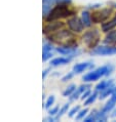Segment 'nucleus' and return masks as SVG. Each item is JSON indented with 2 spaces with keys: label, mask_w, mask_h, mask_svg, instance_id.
Segmentation results:
<instances>
[{
  "label": "nucleus",
  "mask_w": 116,
  "mask_h": 122,
  "mask_svg": "<svg viewBox=\"0 0 116 122\" xmlns=\"http://www.w3.org/2000/svg\"><path fill=\"white\" fill-rule=\"evenodd\" d=\"M57 3V0H43L42 1V11H43V16L46 18L48 13L53 9V6Z\"/></svg>",
  "instance_id": "obj_10"
},
{
  "label": "nucleus",
  "mask_w": 116,
  "mask_h": 122,
  "mask_svg": "<svg viewBox=\"0 0 116 122\" xmlns=\"http://www.w3.org/2000/svg\"><path fill=\"white\" fill-rule=\"evenodd\" d=\"M104 42L109 45H116V30H113V31L111 30L110 32H107Z\"/></svg>",
  "instance_id": "obj_12"
},
{
  "label": "nucleus",
  "mask_w": 116,
  "mask_h": 122,
  "mask_svg": "<svg viewBox=\"0 0 116 122\" xmlns=\"http://www.w3.org/2000/svg\"><path fill=\"white\" fill-rule=\"evenodd\" d=\"M115 105H116V100H114L113 97H110V100H109L107 103H106V105L103 107V109H102L101 111L104 112V113H109V112H111L112 110L115 108Z\"/></svg>",
  "instance_id": "obj_16"
},
{
  "label": "nucleus",
  "mask_w": 116,
  "mask_h": 122,
  "mask_svg": "<svg viewBox=\"0 0 116 122\" xmlns=\"http://www.w3.org/2000/svg\"><path fill=\"white\" fill-rule=\"evenodd\" d=\"M113 80H102L101 82H99L97 85H95V91H98V92H100L103 89H105L106 87H108L109 85H111V84H113Z\"/></svg>",
  "instance_id": "obj_17"
},
{
  "label": "nucleus",
  "mask_w": 116,
  "mask_h": 122,
  "mask_svg": "<svg viewBox=\"0 0 116 122\" xmlns=\"http://www.w3.org/2000/svg\"><path fill=\"white\" fill-rule=\"evenodd\" d=\"M49 70H50V69H45V70L43 71V73H42V78H43V79H45V77H46L47 74H48Z\"/></svg>",
  "instance_id": "obj_32"
},
{
  "label": "nucleus",
  "mask_w": 116,
  "mask_h": 122,
  "mask_svg": "<svg viewBox=\"0 0 116 122\" xmlns=\"http://www.w3.org/2000/svg\"><path fill=\"white\" fill-rule=\"evenodd\" d=\"M59 113V107H54L52 109H48V114L50 116H56V115Z\"/></svg>",
  "instance_id": "obj_29"
},
{
  "label": "nucleus",
  "mask_w": 116,
  "mask_h": 122,
  "mask_svg": "<svg viewBox=\"0 0 116 122\" xmlns=\"http://www.w3.org/2000/svg\"><path fill=\"white\" fill-rule=\"evenodd\" d=\"M97 97H99V94H98V91H95L93 94H90V97H87L84 102V106H90L93 103H95V101L97 100Z\"/></svg>",
  "instance_id": "obj_19"
},
{
  "label": "nucleus",
  "mask_w": 116,
  "mask_h": 122,
  "mask_svg": "<svg viewBox=\"0 0 116 122\" xmlns=\"http://www.w3.org/2000/svg\"><path fill=\"white\" fill-rule=\"evenodd\" d=\"M74 39V35L71 33V31H68V30H59V31L52 33L49 35V40H53L57 43H61L62 45L77 47V44Z\"/></svg>",
  "instance_id": "obj_1"
},
{
  "label": "nucleus",
  "mask_w": 116,
  "mask_h": 122,
  "mask_svg": "<svg viewBox=\"0 0 116 122\" xmlns=\"http://www.w3.org/2000/svg\"><path fill=\"white\" fill-rule=\"evenodd\" d=\"M72 60V57L70 56H61V57H56V59H53L50 61V66L52 67H58V66H62V65H66L70 62V61Z\"/></svg>",
  "instance_id": "obj_11"
},
{
  "label": "nucleus",
  "mask_w": 116,
  "mask_h": 122,
  "mask_svg": "<svg viewBox=\"0 0 116 122\" xmlns=\"http://www.w3.org/2000/svg\"><path fill=\"white\" fill-rule=\"evenodd\" d=\"M53 103H54V97L53 96H50V97H48V99L46 100V102H45V105H44V107H45V109H50V107L53 105Z\"/></svg>",
  "instance_id": "obj_21"
},
{
  "label": "nucleus",
  "mask_w": 116,
  "mask_h": 122,
  "mask_svg": "<svg viewBox=\"0 0 116 122\" xmlns=\"http://www.w3.org/2000/svg\"><path fill=\"white\" fill-rule=\"evenodd\" d=\"M97 114H98V112L97 111H94V113L93 114H90L88 117L86 118H84V121L85 122H90V121H95V119H97Z\"/></svg>",
  "instance_id": "obj_24"
},
{
  "label": "nucleus",
  "mask_w": 116,
  "mask_h": 122,
  "mask_svg": "<svg viewBox=\"0 0 116 122\" xmlns=\"http://www.w3.org/2000/svg\"><path fill=\"white\" fill-rule=\"evenodd\" d=\"M80 96H81V92H80V91L78 90V89H76V90H75L74 92L70 96V102H74V101H76V100H77Z\"/></svg>",
  "instance_id": "obj_23"
},
{
  "label": "nucleus",
  "mask_w": 116,
  "mask_h": 122,
  "mask_svg": "<svg viewBox=\"0 0 116 122\" xmlns=\"http://www.w3.org/2000/svg\"><path fill=\"white\" fill-rule=\"evenodd\" d=\"M90 94H91V91H90V89H86V90H85L84 92H82V94L80 96V99H81V100H86L87 97L90 96Z\"/></svg>",
  "instance_id": "obj_30"
},
{
  "label": "nucleus",
  "mask_w": 116,
  "mask_h": 122,
  "mask_svg": "<svg viewBox=\"0 0 116 122\" xmlns=\"http://www.w3.org/2000/svg\"><path fill=\"white\" fill-rule=\"evenodd\" d=\"M74 75H75V73L73 72V71H72V72H69V73H68V74H66V75H65V76L62 78V81H63V82H66V81L70 80L71 78H72Z\"/></svg>",
  "instance_id": "obj_27"
},
{
  "label": "nucleus",
  "mask_w": 116,
  "mask_h": 122,
  "mask_svg": "<svg viewBox=\"0 0 116 122\" xmlns=\"http://www.w3.org/2000/svg\"><path fill=\"white\" fill-rule=\"evenodd\" d=\"M94 56H113L116 55V45H101L95 47L91 51Z\"/></svg>",
  "instance_id": "obj_5"
},
{
  "label": "nucleus",
  "mask_w": 116,
  "mask_h": 122,
  "mask_svg": "<svg viewBox=\"0 0 116 122\" xmlns=\"http://www.w3.org/2000/svg\"><path fill=\"white\" fill-rule=\"evenodd\" d=\"M79 110H80L79 106H75V107H73L72 109L69 111V114H68V116L72 118L73 116H75V115H76V113H78V112H79Z\"/></svg>",
  "instance_id": "obj_25"
},
{
  "label": "nucleus",
  "mask_w": 116,
  "mask_h": 122,
  "mask_svg": "<svg viewBox=\"0 0 116 122\" xmlns=\"http://www.w3.org/2000/svg\"><path fill=\"white\" fill-rule=\"evenodd\" d=\"M57 3H59V4H69V3H71V0H57Z\"/></svg>",
  "instance_id": "obj_31"
},
{
  "label": "nucleus",
  "mask_w": 116,
  "mask_h": 122,
  "mask_svg": "<svg viewBox=\"0 0 116 122\" xmlns=\"http://www.w3.org/2000/svg\"><path fill=\"white\" fill-rule=\"evenodd\" d=\"M53 51H46V52H43V56H42V60L43 62H46L47 60L52 59L53 57Z\"/></svg>",
  "instance_id": "obj_26"
},
{
  "label": "nucleus",
  "mask_w": 116,
  "mask_h": 122,
  "mask_svg": "<svg viewBox=\"0 0 116 122\" xmlns=\"http://www.w3.org/2000/svg\"><path fill=\"white\" fill-rule=\"evenodd\" d=\"M111 117H112V118L116 117V109H114V110H113V113L111 114Z\"/></svg>",
  "instance_id": "obj_33"
},
{
  "label": "nucleus",
  "mask_w": 116,
  "mask_h": 122,
  "mask_svg": "<svg viewBox=\"0 0 116 122\" xmlns=\"http://www.w3.org/2000/svg\"><path fill=\"white\" fill-rule=\"evenodd\" d=\"M114 92H115V93H116V87H115V90H114Z\"/></svg>",
  "instance_id": "obj_34"
},
{
  "label": "nucleus",
  "mask_w": 116,
  "mask_h": 122,
  "mask_svg": "<svg viewBox=\"0 0 116 122\" xmlns=\"http://www.w3.org/2000/svg\"><path fill=\"white\" fill-rule=\"evenodd\" d=\"M68 109H69V104H65L64 106L61 108L60 109V111H59V113H58L57 115H56V117H54V119L56 120H59L61 117L63 116V115L65 114V113H67V111H68Z\"/></svg>",
  "instance_id": "obj_20"
},
{
  "label": "nucleus",
  "mask_w": 116,
  "mask_h": 122,
  "mask_svg": "<svg viewBox=\"0 0 116 122\" xmlns=\"http://www.w3.org/2000/svg\"><path fill=\"white\" fill-rule=\"evenodd\" d=\"M73 15H74V11L71 10L67 6V4H59L50 10L48 15L45 19L47 22H53V21H57V20H60V19L68 18V16Z\"/></svg>",
  "instance_id": "obj_3"
},
{
  "label": "nucleus",
  "mask_w": 116,
  "mask_h": 122,
  "mask_svg": "<svg viewBox=\"0 0 116 122\" xmlns=\"http://www.w3.org/2000/svg\"><path fill=\"white\" fill-rule=\"evenodd\" d=\"M81 20H82V22L84 24V27H90L91 24H93V21H91V15L88 10H83L81 12Z\"/></svg>",
  "instance_id": "obj_15"
},
{
  "label": "nucleus",
  "mask_w": 116,
  "mask_h": 122,
  "mask_svg": "<svg viewBox=\"0 0 116 122\" xmlns=\"http://www.w3.org/2000/svg\"><path fill=\"white\" fill-rule=\"evenodd\" d=\"M75 90H76V85H75L74 83H72V84H70V85H68L67 88L63 91V96L64 97H70Z\"/></svg>",
  "instance_id": "obj_18"
},
{
  "label": "nucleus",
  "mask_w": 116,
  "mask_h": 122,
  "mask_svg": "<svg viewBox=\"0 0 116 122\" xmlns=\"http://www.w3.org/2000/svg\"><path fill=\"white\" fill-rule=\"evenodd\" d=\"M115 87H116V86L114 85V83H113V84H111V85H109L108 87H106V88L103 89L102 91H100V94H99V99H100V100H104V99H106L107 97L111 96V94L114 92Z\"/></svg>",
  "instance_id": "obj_13"
},
{
  "label": "nucleus",
  "mask_w": 116,
  "mask_h": 122,
  "mask_svg": "<svg viewBox=\"0 0 116 122\" xmlns=\"http://www.w3.org/2000/svg\"><path fill=\"white\" fill-rule=\"evenodd\" d=\"M83 42L90 48H95L100 41V32L98 29H93L90 31H86L82 36Z\"/></svg>",
  "instance_id": "obj_4"
},
{
  "label": "nucleus",
  "mask_w": 116,
  "mask_h": 122,
  "mask_svg": "<svg viewBox=\"0 0 116 122\" xmlns=\"http://www.w3.org/2000/svg\"><path fill=\"white\" fill-rule=\"evenodd\" d=\"M67 25L69 27V29L74 33H80L83 31L84 28V24L82 22V20L77 18V16H73L70 20H68Z\"/></svg>",
  "instance_id": "obj_7"
},
{
  "label": "nucleus",
  "mask_w": 116,
  "mask_h": 122,
  "mask_svg": "<svg viewBox=\"0 0 116 122\" xmlns=\"http://www.w3.org/2000/svg\"><path fill=\"white\" fill-rule=\"evenodd\" d=\"M114 70V67L110 65V64H107L105 66H102V67H99L97 68L94 71H90L88 72L87 74L82 77V80L84 82H93V81H97L99 80L101 77L103 76H108L113 72Z\"/></svg>",
  "instance_id": "obj_2"
},
{
  "label": "nucleus",
  "mask_w": 116,
  "mask_h": 122,
  "mask_svg": "<svg viewBox=\"0 0 116 122\" xmlns=\"http://www.w3.org/2000/svg\"><path fill=\"white\" fill-rule=\"evenodd\" d=\"M112 12V9L111 8H103L101 10H98V11H95L93 12L91 15V21L95 24H101L105 22L109 16H110Z\"/></svg>",
  "instance_id": "obj_6"
},
{
  "label": "nucleus",
  "mask_w": 116,
  "mask_h": 122,
  "mask_svg": "<svg viewBox=\"0 0 116 122\" xmlns=\"http://www.w3.org/2000/svg\"><path fill=\"white\" fill-rule=\"evenodd\" d=\"M94 67V65L90 62H84V63H78V64H75V65L73 66V72L75 74H80L84 72L85 70L90 69V68Z\"/></svg>",
  "instance_id": "obj_9"
},
{
  "label": "nucleus",
  "mask_w": 116,
  "mask_h": 122,
  "mask_svg": "<svg viewBox=\"0 0 116 122\" xmlns=\"http://www.w3.org/2000/svg\"><path fill=\"white\" fill-rule=\"evenodd\" d=\"M53 47L52 44L49 43H44L43 44V52H46V51H53Z\"/></svg>",
  "instance_id": "obj_28"
},
{
  "label": "nucleus",
  "mask_w": 116,
  "mask_h": 122,
  "mask_svg": "<svg viewBox=\"0 0 116 122\" xmlns=\"http://www.w3.org/2000/svg\"><path fill=\"white\" fill-rule=\"evenodd\" d=\"M88 110L87 109H84V110H79L78 112L77 116H76V120H81V119H84L85 116H86Z\"/></svg>",
  "instance_id": "obj_22"
},
{
  "label": "nucleus",
  "mask_w": 116,
  "mask_h": 122,
  "mask_svg": "<svg viewBox=\"0 0 116 122\" xmlns=\"http://www.w3.org/2000/svg\"><path fill=\"white\" fill-rule=\"evenodd\" d=\"M63 27H64V24L63 23L53 21L52 23L49 22L48 25H46L45 27H44L43 31H44V33H46V34H48V33L52 34V33H54V32L59 31V30L61 28H63Z\"/></svg>",
  "instance_id": "obj_8"
},
{
  "label": "nucleus",
  "mask_w": 116,
  "mask_h": 122,
  "mask_svg": "<svg viewBox=\"0 0 116 122\" xmlns=\"http://www.w3.org/2000/svg\"><path fill=\"white\" fill-rule=\"evenodd\" d=\"M115 27H116V15L111 21H109L107 23H103V25H102V31L107 33L109 31H111V30L113 28H115Z\"/></svg>",
  "instance_id": "obj_14"
}]
</instances>
